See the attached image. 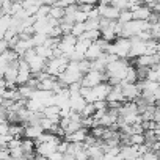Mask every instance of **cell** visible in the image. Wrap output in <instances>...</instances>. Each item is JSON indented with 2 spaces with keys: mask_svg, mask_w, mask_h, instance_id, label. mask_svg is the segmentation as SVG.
<instances>
[{
  "mask_svg": "<svg viewBox=\"0 0 160 160\" xmlns=\"http://www.w3.org/2000/svg\"><path fill=\"white\" fill-rule=\"evenodd\" d=\"M130 13H132V19H135V21H149V18L152 14L151 8L143 5V3H140L138 7L132 8Z\"/></svg>",
  "mask_w": 160,
  "mask_h": 160,
  "instance_id": "52a82bcc",
  "label": "cell"
},
{
  "mask_svg": "<svg viewBox=\"0 0 160 160\" xmlns=\"http://www.w3.org/2000/svg\"><path fill=\"white\" fill-rule=\"evenodd\" d=\"M129 144H144V133L129 135Z\"/></svg>",
  "mask_w": 160,
  "mask_h": 160,
  "instance_id": "4fadbf2b",
  "label": "cell"
},
{
  "mask_svg": "<svg viewBox=\"0 0 160 160\" xmlns=\"http://www.w3.org/2000/svg\"><path fill=\"white\" fill-rule=\"evenodd\" d=\"M87 135H88V129L82 127V129L74 130L71 133H64L63 140H66L68 143H83V140H85Z\"/></svg>",
  "mask_w": 160,
  "mask_h": 160,
  "instance_id": "ba28073f",
  "label": "cell"
},
{
  "mask_svg": "<svg viewBox=\"0 0 160 160\" xmlns=\"http://www.w3.org/2000/svg\"><path fill=\"white\" fill-rule=\"evenodd\" d=\"M22 58L27 61V64H28L32 74L42 72L44 68H46V61H47V60H44L42 57H39V55L35 52V49H28V50L22 55Z\"/></svg>",
  "mask_w": 160,
  "mask_h": 160,
  "instance_id": "7a4b0ae2",
  "label": "cell"
},
{
  "mask_svg": "<svg viewBox=\"0 0 160 160\" xmlns=\"http://www.w3.org/2000/svg\"><path fill=\"white\" fill-rule=\"evenodd\" d=\"M11 25V16L10 14H2L0 16V39H3L7 30Z\"/></svg>",
  "mask_w": 160,
  "mask_h": 160,
  "instance_id": "8fae6325",
  "label": "cell"
},
{
  "mask_svg": "<svg viewBox=\"0 0 160 160\" xmlns=\"http://www.w3.org/2000/svg\"><path fill=\"white\" fill-rule=\"evenodd\" d=\"M121 91H122V96L126 101H135L137 98H140V88L137 83H126V82H121Z\"/></svg>",
  "mask_w": 160,
  "mask_h": 160,
  "instance_id": "8992f818",
  "label": "cell"
},
{
  "mask_svg": "<svg viewBox=\"0 0 160 160\" xmlns=\"http://www.w3.org/2000/svg\"><path fill=\"white\" fill-rule=\"evenodd\" d=\"M68 58L66 57H52L50 60L46 61V68H44V72H47L49 75L52 77H58L68 66Z\"/></svg>",
  "mask_w": 160,
  "mask_h": 160,
  "instance_id": "3957f363",
  "label": "cell"
},
{
  "mask_svg": "<svg viewBox=\"0 0 160 160\" xmlns=\"http://www.w3.org/2000/svg\"><path fill=\"white\" fill-rule=\"evenodd\" d=\"M8 49H10L8 42H7L5 39H0V53H3V52H7Z\"/></svg>",
  "mask_w": 160,
  "mask_h": 160,
  "instance_id": "2e32d148",
  "label": "cell"
},
{
  "mask_svg": "<svg viewBox=\"0 0 160 160\" xmlns=\"http://www.w3.org/2000/svg\"><path fill=\"white\" fill-rule=\"evenodd\" d=\"M33 160H47V157L39 155V154H35V155H33Z\"/></svg>",
  "mask_w": 160,
  "mask_h": 160,
  "instance_id": "ac0fdd59",
  "label": "cell"
},
{
  "mask_svg": "<svg viewBox=\"0 0 160 160\" xmlns=\"http://www.w3.org/2000/svg\"><path fill=\"white\" fill-rule=\"evenodd\" d=\"M144 80H151V82H158V80H160V68H158V64L149 68L148 75H146Z\"/></svg>",
  "mask_w": 160,
  "mask_h": 160,
  "instance_id": "7c38bea8",
  "label": "cell"
},
{
  "mask_svg": "<svg viewBox=\"0 0 160 160\" xmlns=\"http://www.w3.org/2000/svg\"><path fill=\"white\" fill-rule=\"evenodd\" d=\"M47 160H63V154H60V152H53V154H50L49 157H47Z\"/></svg>",
  "mask_w": 160,
  "mask_h": 160,
  "instance_id": "9a60e30c",
  "label": "cell"
},
{
  "mask_svg": "<svg viewBox=\"0 0 160 160\" xmlns=\"http://www.w3.org/2000/svg\"><path fill=\"white\" fill-rule=\"evenodd\" d=\"M132 66H144V68H151L158 64V53H152V55H140L137 58H132Z\"/></svg>",
  "mask_w": 160,
  "mask_h": 160,
  "instance_id": "5b68a950",
  "label": "cell"
},
{
  "mask_svg": "<svg viewBox=\"0 0 160 160\" xmlns=\"http://www.w3.org/2000/svg\"><path fill=\"white\" fill-rule=\"evenodd\" d=\"M41 133H42V129L39 127V124H33V126H24V138L36 140V138H38Z\"/></svg>",
  "mask_w": 160,
  "mask_h": 160,
  "instance_id": "9c48e42d",
  "label": "cell"
},
{
  "mask_svg": "<svg viewBox=\"0 0 160 160\" xmlns=\"http://www.w3.org/2000/svg\"><path fill=\"white\" fill-rule=\"evenodd\" d=\"M107 77H105V72H101V71H88L82 75L80 78V85L82 87H87V88H93L102 82H105Z\"/></svg>",
  "mask_w": 160,
  "mask_h": 160,
  "instance_id": "277c9868",
  "label": "cell"
},
{
  "mask_svg": "<svg viewBox=\"0 0 160 160\" xmlns=\"http://www.w3.org/2000/svg\"><path fill=\"white\" fill-rule=\"evenodd\" d=\"M141 3L151 8V7H154V5H157V3H158V0H141Z\"/></svg>",
  "mask_w": 160,
  "mask_h": 160,
  "instance_id": "e0dca14e",
  "label": "cell"
},
{
  "mask_svg": "<svg viewBox=\"0 0 160 160\" xmlns=\"http://www.w3.org/2000/svg\"><path fill=\"white\" fill-rule=\"evenodd\" d=\"M96 112V108H94V105L93 104H85V107H83V110L80 112V115H82L83 118H87V116H93V113Z\"/></svg>",
  "mask_w": 160,
  "mask_h": 160,
  "instance_id": "5bb4252c",
  "label": "cell"
},
{
  "mask_svg": "<svg viewBox=\"0 0 160 160\" xmlns=\"http://www.w3.org/2000/svg\"><path fill=\"white\" fill-rule=\"evenodd\" d=\"M21 149H22V154L27 155V157L35 155V141L30 140V138H22L21 140Z\"/></svg>",
  "mask_w": 160,
  "mask_h": 160,
  "instance_id": "30bf717a",
  "label": "cell"
},
{
  "mask_svg": "<svg viewBox=\"0 0 160 160\" xmlns=\"http://www.w3.org/2000/svg\"><path fill=\"white\" fill-rule=\"evenodd\" d=\"M129 50H130V39H129V38L118 36V38H115L112 42H108L105 53L116 55L118 58H127V57H129Z\"/></svg>",
  "mask_w": 160,
  "mask_h": 160,
  "instance_id": "6da1fadb",
  "label": "cell"
},
{
  "mask_svg": "<svg viewBox=\"0 0 160 160\" xmlns=\"http://www.w3.org/2000/svg\"><path fill=\"white\" fill-rule=\"evenodd\" d=\"M140 158V157H138ZM138 158H127V160H138Z\"/></svg>",
  "mask_w": 160,
  "mask_h": 160,
  "instance_id": "d6986e66",
  "label": "cell"
}]
</instances>
